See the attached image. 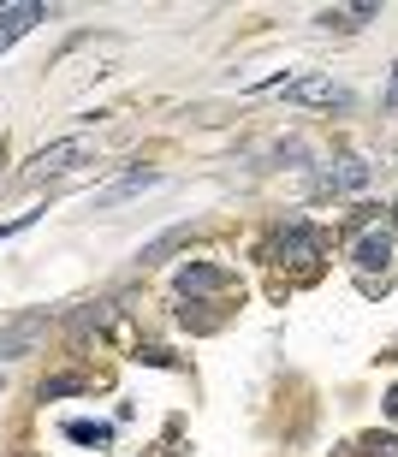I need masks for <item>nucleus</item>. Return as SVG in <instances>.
I'll return each mask as SVG.
<instances>
[{
    "label": "nucleus",
    "instance_id": "0eeeda50",
    "mask_svg": "<svg viewBox=\"0 0 398 457\" xmlns=\"http://www.w3.org/2000/svg\"><path fill=\"white\" fill-rule=\"evenodd\" d=\"M42 333V315H24V321H12L6 333H0V356H24V345Z\"/></svg>",
    "mask_w": 398,
    "mask_h": 457
},
{
    "label": "nucleus",
    "instance_id": "f257e3e1",
    "mask_svg": "<svg viewBox=\"0 0 398 457\" xmlns=\"http://www.w3.org/2000/svg\"><path fill=\"white\" fill-rule=\"evenodd\" d=\"M89 161V143L84 137H60V143H48V149L36 154L30 167H24V185H42V179H60V172L71 167H84Z\"/></svg>",
    "mask_w": 398,
    "mask_h": 457
},
{
    "label": "nucleus",
    "instance_id": "6e6552de",
    "mask_svg": "<svg viewBox=\"0 0 398 457\" xmlns=\"http://www.w3.org/2000/svg\"><path fill=\"white\" fill-rule=\"evenodd\" d=\"M315 244H321V237H315V232H303V226H292V232H286V237H274V255H279V262H286V255H303V250H315Z\"/></svg>",
    "mask_w": 398,
    "mask_h": 457
},
{
    "label": "nucleus",
    "instance_id": "f03ea898",
    "mask_svg": "<svg viewBox=\"0 0 398 457\" xmlns=\"http://www.w3.org/2000/svg\"><path fill=\"white\" fill-rule=\"evenodd\" d=\"M268 89H286L292 102H310V107H351V96L333 78H274Z\"/></svg>",
    "mask_w": 398,
    "mask_h": 457
},
{
    "label": "nucleus",
    "instance_id": "9b49d317",
    "mask_svg": "<svg viewBox=\"0 0 398 457\" xmlns=\"http://www.w3.org/2000/svg\"><path fill=\"white\" fill-rule=\"evenodd\" d=\"M363 18H375V6H345V12H321V24H339V30H351V24H363Z\"/></svg>",
    "mask_w": 398,
    "mask_h": 457
},
{
    "label": "nucleus",
    "instance_id": "7ed1b4c3",
    "mask_svg": "<svg viewBox=\"0 0 398 457\" xmlns=\"http://www.w3.org/2000/svg\"><path fill=\"white\" fill-rule=\"evenodd\" d=\"M42 18H48V6H42V0H12V6H0V48H6V42H18L24 30H36Z\"/></svg>",
    "mask_w": 398,
    "mask_h": 457
},
{
    "label": "nucleus",
    "instance_id": "423d86ee",
    "mask_svg": "<svg viewBox=\"0 0 398 457\" xmlns=\"http://www.w3.org/2000/svg\"><path fill=\"white\" fill-rule=\"evenodd\" d=\"M214 286H220V268H208V262H191V268L178 273V291L185 297H208Z\"/></svg>",
    "mask_w": 398,
    "mask_h": 457
},
{
    "label": "nucleus",
    "instance_id": "39448f33",
    "mask_svg": "<svg viewBox=\"0 0 398 457\" xmlns=\"http://www.w3.org/2000/svg\"><path fill=\"white\" fill-rule=\"evenodd\" d=\"M369 179V161H357V154H345L339 167H328L321 172V190H357Z\"/></svg>",
    "mask_w": 398,
    "mask_h": 457
},
{
    "label": "nucleus",
    "instance_id": "4468645a",
    "mask_svg": "<svg viewBox=\"0 0 398 457\" xmlns=\"http://www.w3.org/2000/svg\"><path fill=\"white\" fill-rule=\"evenodd\" d=\"M178 237H185V232H167V237H155V244H149V250H143V262H161V255H167V250H173V244H178Z\"/></svg>",
    "mask_w": 398,
    "mask_h": 457
},
{
    "label": "nucleus",
    "instance_id": "1a4fd4ad",
    "mask_svg": "<svg viewBox=\"0 0 398 457\" xmlns=\"http://www.w3.org/2000/svg\"><path fill=\"white\" fill-rule=\"evenodd\" d=\"M66 434H71L78 445H107V440H113V428H102V422H71Z\"/></svg>",
    "mask_w": 398,
    "mask_h": 457
},
{
    "label": "nucleus",
    "instance_id": "20e7f679",
    "mask_svg": "<svg viewBox=\"0 0 398 457\" xmlns=\"http://www.w3.org/2000/svg\"><path fill=\"white\" fill-rule=\"evenodd\" d=\"M386 255H393V232H381V226L351 244V262H357V268H386Z\"/></svg>",
    "mask_w": 398,
    "mask_h": 457
},
{
    "label": "nucleus",
    "instance_id": "9d476101",
    "mask_svg": "<svg viewBox=\"0 0 398 457\" xmlns=\"http://www.w3.org/2000/svg\"><path fill=\"white\" fill-rule=\"evenodd\" d=\"M149 185H155V172H125V179H120L113 190H107L102 203H120V196H131V190H149Z\"/></svg>",
    "mask_w": 398,
    "mask_h": 457
},
{
    "label": "nucleus",
    "instance_id": "dca6fc26",
    "mask_svg": "<svg viewBox=\"0 0 398 457\" xmlns=\"http://www.w3.org/2000/svg\"><path fill=\"white\" fill-rule=\"evenodd\" d=\"M386 410H393V416H398V386H393V392H386Z\"/></svg>",
    "mask_w": 398,
    "mask_h": 457
},
{
    "label": "nucleus",
    "instance_id": "2eb2a0df",
    "mask_svg": "<svg viewBox=\"0 0 398 457\" xmlns=\"http://www.w3.org/2000/svg\"><path fill=\"white\" fill-rule=\"evenodd\" d=\"M381 107H386V113H398V66H393V84H386V96H381Z\"/></svg>",
    "mask_w": 398,
    "mask_h": 457
},
{
    "label": "nucleus",
    "instance_id": "f8f14e48",
    "mask_svg": "<svg viewBox=\"0 0 398 457\" xmlns=\"http://www.w3.org/2000/svg\"><path fill=\"white\" fill-rule=\"evenodd\" d=\"M363 457H398V434H369Z\"/></svg>",
    "mask_w": 398,
    "mask_h": 457
},
{
    "label": "nucleus",
    "instance_id": "ddd939ff",
    "mask_svg": "<svg viewBox=\"0 0 398 457\" xmlns=\"http://www.w3.org/2000/svg\"><path fill=\"white\" fill-rule=\"evenodd\" d=\"M84 380L78 374H54V380H42V398H60V392H78Z\"/></svg>",
    "mask_w": 398,
    "mask_h": 457
}]
</instances>
